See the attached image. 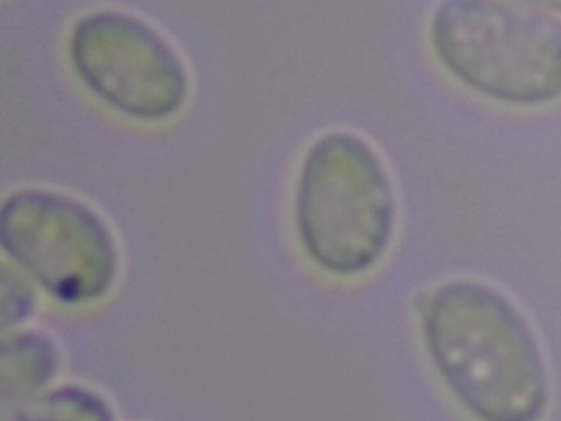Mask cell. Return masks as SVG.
Wrapping results in <instances>:
<instances>
[{
	"label": "cell",
	"instance_id": "6da1fadb",
	"mask_svg": "<svg viewBox=\"0 0 561 421\" xmlns=\"http://www.w3.org/2000/svg\"><path fill=\"white\" fill-rule=\"evenodd\" d=\"M419 311L430 362L474 420H543L547 359L534 326L504 292L453 278L430 289Z\"/></svg>",
	"mask_w": 561,
	"mask_h": 421
},
{
	"label": "cell",
	"instance_id": "7a4b0ae2",
	"mask_svg": "<svg viewBox=\"0 0 561 421\" xmlns=\"http://www.w3.org/2000/svg\"><path fill=\"white\" fill-rule=\"evenodd\" d=\"M295 229L305 255L336 278L376 269L392 247L397 196L386 161L350 130L318 137L295 186Z\"/></svg>",
	"mask_w": 561,
	"mask_h": 421
},
{
	"label": "cell",
	"instance_id": "3957f363",
	"mask_svg": "<svg viewBox=\"0 0 561 421\" xmlns=\"http://www.w3.org/2000/svg\"><path fill=\"white\" fill-rule=\"evenodd\" d=\"M428 43L443 71L472 94L515 109L561 101V19L512 0H442Z\"/></svg>",
	"mask_w": 561,
	"mask_h": 421
},
{
	"label": "cell",
	"instance_id": "277c9868",
	"mask_svg": "<svg viewBox=\"0 0 561 421\" xmlns=\"http://www.w3.org/2000/svg\"><path fill=\"white\" fill-rule=\"evenodd\" d=\"M0 246L64 305L101 301L119 276V246L110 224L61 191L24 187L9 194L0 209Z\"/></svg>",
	"mask_w": 561,
	"mask_h": 421
},
{
	"label": "cell",
	"instance_id": "5b68a950",
	"mask_svg": "<svg viewBox=\"0 0 561 421\" xmlns=\"http://www.w3.org/2000/svg\"><path fill=\"white\" fill-rule=\"evenodd\" d=\"M68 56L81 84L130 121H172L188 101L190 78L182 56L156 26L133 13H84L71 26Z\"/></svg>",
	"mask_w": 561,
	"mask_h": 421
},
{
	"label": "cell",
	"instance_id": "8992f818",
	"mask_svg": "<svg viewBox=\"0 0 561 421\" xmlns=\"http://www.w3.org/2000/svg\"><path fill=\"white\" fill-rule=\"evenodd\" d=\"M60 352L41 331L5 334L0 357V394L4 411L37 397L57 377Z\"/></svg>",
	"mask_w": 561,
	"mask_h": 421
},
{
	"label": "cell",
	"instance_id": "52a82bcc",
	"mask_svg": "<svg viewBox=\"0 0 561 421\" xmlns=\"http://www.w3.org/2000/svg\"><path fill=\"white\" fill-rule=\"evenodd\" d=\"M4 421H116V413L100 391L68 384L4 411Z\"/></svg>",
	"mask_w": 561,
	"mask_h": 421
},
{
	"label": "cell",
	"instance_id": "ba28073f",
	"mask_svg": "<svg viewBox=\"0 0 561 421\" xmlns=\"http://www.w3.org/2000/svg\"><path fill=\"white\" fill-rule=\"evenodd\" d=\"M31 276L25 275L21 269L14 265L9 269L4 265L2 276V328L4 331L18 329L31 319L37 303L35 288L32 286Z\"/></svg>",
	"mask_w": 561,
	"mask_h": 421
},
{
	"label": "cell",
	"instance_id": "9c48e42d",
	"mask_svg": "<svg viewBox=\"0 0 561 421\" xmlns=\"http://www.w3.org/2000/svg\"><path fill=\"white\" fill-rule=\"evenodd\" d=\"M512 2L522 3V5L531 7V9L543 10V12L561 15V0H512Z\"/></svg>",
	"mask_w": 561,
	"mask_h": 421
}]
</instances>
